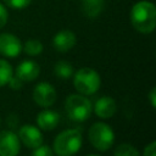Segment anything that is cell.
Masks as SVG:
<instances>
[{
  "label": "cell",
  "mask_w": 156,
  "mask_h": 156,
  "mask_svg": "<svg viewBox=\"0 0 156 156\" xmlns=\"http://www.w3.org/2000/svg\"><path fill=\"white\" fill-rule=\"evenodd\" d=\"M60 122V116L54 110H43L37 116V124L43 130H52Z\"/></svg>",
  "instance_id": "13"
},
{
  "label": "cell",
  "mask_w": 156,
  "mask_h": 156,
  "mask_svg": "<svg viewBox=\"0 0 156 156\" xmlns=\"http://www.w3.org/2000/svg\"><path fill=\"white\" fill-rule=\"evenodd\" d=\"M12 73V66L6 60L0 58V87H4L9 83Z\"/></svg>",
  "instance_id": "18"
},
{
  "label": "cell",
  "mask_w": 156,
  "mask_h": 156,
  "mask_svg": "<svg viewBox=\"0 0 156 156\" xmlns=\"http://www.w3.org/2000/svg\"><path fill=\"white\" fill-rule=\"evenodd\" d=\"M56 90L52 84L46 82H40L35 85L33 90V100L41 107H50L56 101Z\"/></svg>",
  "instance_id": "6"
},
{
  "label": "cell",
  "mask_w": 156,
  "mask_h": 156,
  "mask_svg": "<svg viewBox=\"0 0 156 156\" xmlns=\"http://www.w3.org/2000/svg\"><path fill=\"white\" fill-rule=\"evenodd\" d=\"M40 73V67L35 61L26 60L22 61L16 68V77L23 82H33L38 78Z\"/></svg>",
  "instance_id": "12"
},
{
  "label": "cell",
  "mask_w": 156,
  "mask_h": 156,
  "mask_svg": "<svg viewBox=\"0 0 156 156\" xmlns=\"http://www.w3.org/2000/svg\"><path fill=\"white\" fill-rule=\"evenodd\" d=\"M105 0H82V12L89 18L98 17L104 10Z\"/></svg>",
  "instance_id": "14"
},
{
  "label": "cell",
  "mask_w": 156,
  "mask_h": 156,
  "mask_svg": "<svg viewBox=\"0 0 156 156\" xmlns=\"http://www.w3.org/2000/svg\"><path fill=\"white\" fill-rule=\"evenodd\" d=\"M77 43V37L72 30L63 29L55 34L52 39V45L56 51L58 52H67L69 51Z\"/></svg>",
  "instance_id": "10"
},
{
  "label": "cell",
  "mask_w": 156,
  "mask_h": 156,
  "mask_svg": "<svg viewBox=\"0 0 156 156\" xmlns=\"http://www.w3.org/2000/svg\"><path fill=\"white\" fill-rule=\"evenodd\" d=\"M9 85H10V88H12L13 90H18V89H21L22 87H23V84H24V82L23 80H21L18 77H11L10 78V80H9V83H7Z\"/></svg>",
  "instance_id": "21"
},
{
  "label": "cell",
  "mask_w": 156,
  "mask_h": 156,
  "mask_svg": "<svg viewBox=\"0 0 156 156\" xmlns=\"http://www.w3.org/2000/svg\"><path fill=\"white\" fill-rule=\"evenodd\" d=\"M90 144L99 151H107L115 143V133L112 128L104 123L96 122L88 130Z\"/></svg>",
  "instance_id": "5"
},
{
  "label": "cell",
  "mask_w": 156,
  "mask_h": 156,
  "mask_svg": "<svg viewBox=\"0 0 156 156\" xmlns=\"http://www.w3.org/2000/svg\"><path fill=\"white\" fill-rule=\"evenodd\" d=\"M149 100H150V104H151V107H155L156 106V88H152L149 93Z\"/></svg>",
  "instance_id": "24"
},
{
  "label": "cell",
  "mask_w": 156,
  "mask_h": 156,
  "mask_svg": "<svg viewBox=\"0 0 156 156\" xmlns=\"http://www.w3.org/2000/svg\"><path fill=\"white\" fill-rule=\"evenodd\" d=\"M65 108L68 117L76 122L87 121L93 111L91 101L82 94H71L65 101Z\"/></svg>",
  "instance_id": "3"
},
{
  "label": "cell",
  "mask_w": 156,
  "mask_h": 156,
  "mask_svg": "<svg viewBox=\"0 0 156 156\" xmlns=\"http://www.w3.org/2000/svg\"><path fill=\"white\" fill-rule=\"evenodd\" d=\"M4 2L11 9L22 10V9H26L32 2V0H4Z\"/></svg>",
  "instance_id": "19"
},
{
  "label": "cell",
  "mask_w": 156,
  "mask_h": 156,
  "mask_svg": "<svg viewBox=\"0 0 156 156\" xmlns=\"http://www.w3.org/2000/svg\"><path fill=\"white\" fill-rule=\"evenodd\" d=\"M100 84L101 78L99 73L90 67H83L74 73L73 85L82 95H91L96 93L100 88Z\"/></svg>",
  "instance_id": "4"
},
{
  "label": "cell",
  "mask_w": 156,
  "mask_h": 156,
  "mask_svg": "<svg viewBox=\"0 0 156 156\" xmlns=\"http://www.w3.org/2000/svg\"><path fill=\"white\" fill-rule=\"evenodd\" d=\"M18 139L22 144L29 149H35L43 144V134L33 124H24L18 130Z\"/></svg>",
  "instance_id": "7"
},
{
  "label": "cell",
  "mask_w": 156,
  "mask_h": 156,
  "mask_svg": "<svg viewBox=\"0 0 156 156\" xmlns=\"http://www.w3.org/2000/svg\"><path fill=\"white\" fill-rule=\"evenodd\" d=\"M83 144L82 133L78 129H66L56 135L54 140V152L57 156H73Z\"/></svg>",
  "instance_id": "2"
},
{
  "label": "cell",
  "mask_w": 156,
  "mask_h": 156,
  "mask_svg": "<svg viewBox=\"0 0 156 156\" xmlns=\"http://www.w3.org/2000/svg\"><path fill=\"white\" fill-rule=\"evenodd\" d=\"M115 156H140V154L134 145L122 143L115 149Z\"/></svg>",
  "instance_id": "17"
},
{
  "label": "cell",
  "mask_w": 156,
  "mask_h": 156,
  "mask_svg": "<svg viewBox=\"0 0 156 156\" xmlns=\"http://www.w3.org/2000/svg\"><path fill=\"white\" fill-rule=\"evenodd\" d=\"M93 110L95 112V115L102 119H107V118H111L116 111H117V104L116 101L111 98V96H101L99 98L94 106H93Z\"/></svg>",
  "instance_id": "11"
},
{
  "label": "cell",
  "mask_w": 156,
  "mask_h": 156,
  "mask_svg": "<svg viewBox=\"0 0 156 156\" xmlns=\"http://www.w3.org/2000/svg\"><path fill=\"white\" fill-rule=\"evenodd\" d=\"M54 73L61 79H68L73 76V66L67 61H58L54 66Z\"/></svg>",
  "instance_id": "15"
},
{
  "label": "cell",
  "mask_w": 156,
  "mask_h": 156,
  "mask_svg": "<svg viewBox=\"0 0 156 156\" xmlns=\"http://www.w3.org/2000/svg\"><path fill=\"white\" fill-rule=\"evenodd\" d=\"M22 51L21 40L11 33L0 34V54L6 57H17Z\"/></svg>",
  "instance_id": "9"
},
{
  "label": "cell",
  "mask_w": 156,
  "mask_h": 156,
  "mask_svg": "<svg viewBox=\"0 0 156 156\" xmlns=\"http://www.w3.org/2000/svg\"><path fill=\"white\" fill-rule=\"evenodd\" d=\"M88 156H99V155H95V154H91V155H88Z\"/></svg>",
  "instance_id": "25"
},
{
  "label": "cell",
  "mask_w": 156,
  "mask_h": 156,
  "mask_svg": "<svg viewBox=\"0 0 156 156\" xmlns=\"http://www.w3.org/2000/svg\"><path fill=\"white\" fill-rule=\"evenodd\" d=\"M32 156H54V151L49 145H39L32 152Z\"/></svg>",
  "instance_id": "20"
},
{
  "label": "cell",
  "mask_w": 156,
  "mask_h": 156,
  "mask_svg": "<svg viewBox=\"0 0 156 156\" xmlns=\"http://www.w3.org/2000/svg\"><path fill=\"white\" fill-rule=\"evenodd\" d=\"M23 51L29 56H37L43 52V44L37 39H29L24 43V46L22 48Z\"/></svg>",
  "instance_id": "16"
},
{
  "label": "cell",
  "mask_w": 156,
  "mask_h": 156,
  "mask_svg": "<svg viewBox=\"0 0 156 156\" xmlns=\"http://www.w3.org/2000/svg\"><path fill=\"white\" fill-rule=\"evenodd\" d=\"M130 22L134 29L143 34H149L154 32L156 27L155 5L147 0L135 2L130 10Z\"/></svg>",
  "instance_id": "1"
},
{
  "label": "cell",
  "mask_w": 156,
  "mask_h": 156,
  "mask_svg": "<svg viewBox=\"0 0 156 156\" xmlns=\"http://www.w3.org/2000/svg\"><path fill=\"white\" fill-rule=\"evenodd\" d=\"M7 18H9L7 10H6V7H5L2 4H0V29L6 24Z\"/></svg>",
  "instance_id": "23"
},
{
  "label": "cell",
  "mask_w": 156,
  "mask_h": 156,
  "mask_svg": "<svg viewBox=\"0 0 156 156\" xmlns=\"http://www.w3.org/2000/svg\"><path fill=\"white\" fill-rule=\"evenodd\" d=\"M20 152V139L12 130L0 132V156H17Z\"/></svg>",
  "instance_id": "8"
},
{
  "label": "cell",
  "mask_w": 156,
  "mask_h": 156,
  "mask_svg": "<svg viewBox=\"0 0 156 156\" xmlns=\"http://www.w3.org/2000/svg\"><path fill=\"white\" fill-rule=\"evenodd\" d=\"M143 156H156V141H151L145 146Z\"/></svg>",
  "instance_id": "22"
}]
</instances>
